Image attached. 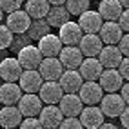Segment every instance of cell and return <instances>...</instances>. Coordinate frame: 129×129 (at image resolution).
<instances>
[{
  "mask_svg": "<svg viewBox=\"0 0 129 129\" xmlns=\"http://www.w3.org/2000/svg\"><path fill=\"white\" fill-rule=\"evenodd\" d=\"M78 94L85 106H96L104 98V87L100 85L98 80H85L82 84Z\"/></svg>",
  "mask_w": 129,
  "mask_h": 129,
  "instance_id": "6da1fadb",
  "label": "cell"
},
{
  "mask_svg": "<svg viewBox=\"0 0 129 129\" xmlns=\"http://www.w3.org/2000/svg\"><path fill=\"white\" fill-rule=\"evenodd\" d=\"M125 100L122 98V94L118 93H107L104 94V98L100 102V109L104 111V115L109 118H116L122 115V111L125 109Z\"/></svg>",
  "mask_w": 129,
  "mask_h": 129,
  "instance_id": "7a4b0ae2",
  "label": "cell"
},
{
  "mask_svg": "<svg viewBox=\"0 0 129 129\" xmlns=\"http://www.w3.org/2000/svg\"><path fill=\"white\" fill-rule=\"evenodd\" d=\"M16 58H18V62L22 64L24 69H38L42 60H44V55L40 53L38 46H25L18 51V55H16Z\"/></svg>",
  "mask_w": 129,
  "mask_h": 129,
  "instance_id": "3957f363",
  "label": "cell"
},
{
  "mask_svg": "<svg viewBox=\"0 0 129 129\" xmlns=\"http://www.w3.org/2000/svg\"><path fill=\"white\" fill-rule=\"evenodd\" d=\"M31 22H33V18L29 16V13L25 11V9L13 11V13L7 15V18H6V25H7V27H9L13 33H16V35L27 33Z\"/></svg>",
  "mask_w": 129,
  "mask_h": 129,
  "instance_id": "277c9868",
  "label": "cell"
},
{
  "mask_svg": "<svg viewBox=\"0 0 129 129\" xmlns=\"http://www.w3.org/2000/svg\"><path fill=\"white\" fill-rule=\"evenodd\" d=\"M64 113L56 104H47L40 111V122L46 129H58L60 124L64 122Z\"/></svg>",
  "mask_w": 129,
  "mask_h": 129,
  "instance_id": "5b68a950",
  "label": "cell"
},
{
  "mask_svg": "<svg viewBox=\"0 0 129 129\" xmlns=\"http://www.w3.org/2000/svg\"><path fill=\"white\" fill-rule=\"evenodd\" d=\"M42 104H44V102H42L40 94H37V93H24L16 106H18V109L22 111V115L25 118V116H37V115H40L42 107H44Z\"/></svg>",
  "mask_w": 129,
  "mask_h": 129,
  "instance_id": "8992f818",
  "label": "cell"
},
{
  "mask_svg": "<svg viewBox=\"0 0 129 129\" xmlns=\"http://www.w3.org/2000/svg\"><path fill=\"white\" fill-rule=\"evenodd\" d=\"M24 73V67L18 62V58H4L0 62V78L4 82H18Z\"/></svg>",
  "mask_w": 129,
  "mask_h": 129,
  "instance_id": "52a82bcc",
  "label": "cell"
},
{
  "mask_svg": "<svg viewBox=\"0 0 129 129\" xmlns=\"http://www.w3.org/2000/svg\"><path fill=\"white\" fill-rule=\"evenodd\" d=\"M38 94H40L44 104H58L62 100V96L66 94V91L62 89V85H60L58 80H46L42 84Z\"/></svg>",
  "mask_w": 129,
  "mask_h": 129,
  "instance_id": "ba28073f",
  "label": "cell"
},
{
  "mask_svg": "<svg viewBox=\"0 0 129 129\" xmlns=\"http://www.w3.org/2000/svg\"><path fill=\"white\" fill-rule=\"evenodd\" d=\"M38 71L44 76V80H60V76H62V73L66 69L58 56H44Z\"/></svg>",
  "mask_w": 129,
  "mask_h": 129,
  "instance_id": "9c48e42d",
  "label": "cell"
},
{
  "mask_svg": "<svg viewBox=\"0 0 129 129\" xmlns=\"http://www.w3.org/2000/svg\"><path fill=\"white\" fill-rule=\"evenodd\" d=\"M58 37L60 40L64 42V46H78L80 44V40L84 37V31L80 27V24L78 22H66L62 27H58Z\"/></svg>",
  "mask_w": 129,
  "mask_h": 129,
  "instance_id": "30bf717a",
  "label": "cell"
},
{
  "mask_svg": "<svg viewBox=\"0 0 129 129\" xmlns=\"http://www.w3.org/2000/svg\"><path fill=\"white\" fill-rule=\"evenodd\" d=\"M80 122L84 124L85 129H98L106 122V115L98 106H87L80 113Z\"/></svg>",
  "mask_w": 129,
  "mask_h": 129,
  "instance_id": "8fae6325",
  "label": "cell"
},
{
  "mask_svg": "<svg viewBox=\"0 0 129 129\" xmlns=\"http://www.w3.org/2000/svg\"><path fill=\"white\" fill-rule=\"evenodd\" d=\"M60 62H62L64 69H78L80 64L84 62V53L80 51V47L76 46H64V49L60 51Z\"/></svg>",
  "mask_w": 129,
  "mask_h": 129,
  "instance_id": "7c38bea8",
  "label": "cell"
},
{
  "mask_svg": "<svg viewBox=\"0 0 129 129\" xmlns=\"http://www.w3.org/2000/svg\"><path fill=\"white\" fill-rule=\"evenodd\" d=\"M58 107L62 109L64 116H80L84 109V102L80 98V94L76 93H66L62 100L58 102Z\"/></svg>",
  "mask_w": 129,
  "mask_h": 129,
  "instance_id": "4fadbf2b",
  "label": "cell"
},
{
  "mask_svg": "<svg viewBox=\"0 0 129 129\" xmlns=\"http://www.w3.org/2000/svg\"><path fill=\"white\" fill-rule=\"evenodd\" d=\"M44 82L46 80H44V76L40 75L38 69H24L20 80H18L24 93H38Z\"/></svg>",
  "mask_w": 129,
  "mask_h": 129,
  "instance_id": "5bb4252c",
  "label": "cell"
},
{
  "mask_svg": "<svg viewBox=\"0 0 129 129\" xmlns=\"http://www.w3.org/2000/svg\"><path fill=\"white\" fill-rule=\"evenodd\" d=\"M98 58H100V62L106 69H118V66L122 64V60H124V55H122V51L118 49V46L106 44L102 47Z\"/></svg>",
  "mask_w": 129,
  "mask_h": 129,
  "instance_id": "9a60e30c",
  "label": "cell"
},
{
  "mask_svg": "<svg viewBox=\"0 0 129 129\" xmlns=\"http://www.w3.org/2000/svg\"><path fill=\"white\" fill-rule=\"evenodd\" d=\"M104 69L106 67L102 66L100 58H96V56H85L84 62L78 67V71L82 73L84 80H98L102 76V73H104Z\"/></svg>",
  "mask_w": 129,
  "mask_h": 129,
  "instance_id": "2e32d148",
  "label": "cell"
},
{
  "mask_svg": "<svg viewBox=\"0 0 129 129\" xmlns=\"http://www.w3.org/2000/svg\"><path fill=\"white\" fill-rule=\"evenodd\" d=\"M78 47L84 53V56H98L102 47H104V42H102L98 33H85L80 40Z\"/></svg>",
  "mask_w": 129,
  "mask_h": 129,
  "instance_id": "e0dca14e",
  "label": "cell"
},
{
  "mask_svg": "<svg viewBox=\"0 0 129 129\" xmlns=\"http://www.w3.org/2000/svg\"><path fill=\"white\" fill-rule=\"evenodd\" d=\"M24 89L16 82H4L0 85V102L4 106H16L18 100L22 98Z\"/></svg>",
  "mask_w": 129,
  "mask_h": 129,
  "instance_id": "ac0fdd59",
  "label": "cell"
},
{
  "mask_svg": "<svg viewBox=\"0 0 129 129\" xmlns=\"http://www.w3.org/2000/svg\"><path fill=\"white\" fill-rule=\"evenodd\" d=\"M98 35H100V38H102L104 44L116 46L118 42H120V38L124 37V29L120 27V24L116 20H106Z\"/></svg>",
  "mask_w": 129,
  "mask_h": 129,
  "instance_id": "d6986e66",
  "label": "cell"
},
{
  "mask_svg": "<svg viewBox=\"0 0 129 129\" xmlns=\"http://www.w3.org/2000/svg\"><path fill=\"white\" fill-rule=\"evenodd\" d=\"M78 24L84 33H100L102 25H104V18L98 11H91L87 9L78 16Z\"/></svg>",
  "mask_w": 129,
  "mask_h": 129,
  "instance_id": "ffe728a7",
  "label": "cell"
},
{
  "mask_svg": "<svg viewBox=\"0 0 129 129\" xmlns=\"http://www.w3.org/2000/svg\"><path fill=\"white\" fill-rule=\"evenodd\" d=\"M38 49L44 56H58L60 51L64 49V42L60 40V37L47 33L46 37H42L38 40Z\"/></svg>",
  "mask_w": 129,
  "mask_h": 129,
  "instance_id": "44dd1931",
  "label": "cell"
},
{
  "mask_svg": "<svg viewBox=\"0 0 129 129\" xmlns=\"http://www.w3.org/2000/svg\"><path fill=\"white\" fill-rule=\"evenodd\" d=\"M98 82H100L102 87H104V91L116 93L124 85V76L118 69H104V73H102V76L98 78Z\"/></svg>",
  "mask_w": 129,
  "mask_h": 129,
  "instance_id": "7402d4cb",
  "label": "cell"
},
{
  "mask_svg": "<svg viewBox=\"0 0 129 129\" xmlns=\"http://www.w3.org/2000/svg\"><path fill=\"white\" fill-rule=\"evenodd\" d=\"M24 120L22 111L18 106H4L0 109V125L4 129H11V127H18Z\"/></svg>",
  "mask_w": 129,
  "mask_h": 129,
  "instance_id": "603a6c76",
  "label": "cell"
},
{
  "mask_svg": "<svg viewBox=\"0 0 129 129\" xmlns=\"http://www.w3.org/2000/svg\"><path fill=\"white\" fill-rule=\"evenodd\" d=\"M58 82L66 93H76V91H80L82 84H84V76L78 69H66Z\"/></svg>",
  "mask_w": 129,
  "mask_h": 129,
  "instance_id": "cb8c5ba5",
  "label": "cell"
},
{
  "mask_svg": "<svg viewBox=\"0 0 129 129\" xmlns=\"http://www.w3.org/2000/svg\"><path fill=\"white\" fill-rule=\"evenodd\" d=\"M124 11V6L120 0H100L98 13L104 20H118Z\"/></svg>",
  "mask_w": 129,
  "mask_h": 129,
  "instance_id": "d4e9b609",
  "label": "cell"
},
{
  "mask_svg": "<svg viewBox=\"0 0 129 129\" xmlns=\"http://www.w3.org/2000/svg\"><path fill=\"white\" fill-rule=\"evenodd\" d=\"M49 9H51L49 0H27L25 2V11L29 13V16L33 20L35 18H46Z\"/></svg>",
  "mask_w": 129,
  "mask_h": 129,
  "instance_id": "484cf974",
  "label": "cell"
},
{
  "mask_svg": "<svg viewBox=\"0 0 129 129\" xmlns=\"http://www.w3.org/2000/svg\"><path fill=\"white\" fill-rule=\"evenodd\" d=\"M69 11L67 7H62V6H51V9L46 16V20L49 22L51 27H62L66 22H69Z\"/></svg>",
  "mask_w": 129,
  "mask_h": 129,
  "instance_id": "4316f807",
  "label": "cell"
},
{
  "mask_svg": "<svg viewBox=\"0 0 129 129\" xmlns=\"http://www.w3.org/2000/svg\"><path fill=\"white\" fill-rule=\"evenodd\" d=\"M49 27L51 25H49V22L46 18H35L31 22L29 29H27V35H29L31 40H40L42 37H46L49 33Z\"/></svg>",
  "mask_w": 129,
  "mask_h": 129,
  "instance_id": "83f0119b",
  "label": "cell"
},
{
  "mask_svg": "<svg viewBox=\"0 0 129 129\" xmlns=\"http://www.w3.org/2000/svg\"><path fill=\"white\" fill-rule=\"evenodd\" d=\"M89 0H67L66 2V7H67V11H69L71 15L75 16H80L82 13H85L89 9Z\"/></svg>",
  "mask_w": 129,
  "mask_h": 129,
  "instance_id": "f1b7e54d",
  "label": "cell"
},
{
  "mask_svg": "<svg viewBox=\"0 0 129 129\" xmlns=\"http://www.w3.org/2000/svg\"><path fill=\"white\" fill-rule=\"evenodd\" d=\"M13 44V31L0 24V49H9Z\"/></svg>",
  "mask_w": 129,
  "mask_h": 129,
  "instance_id": "f546056e",
  "label": "cell"
},
{
  "mask_svg": "<svg viewBox=\"0 0 129 129\" xmlns=\"http://www.w3.org/2000/svg\"><path fill=\"white\" fill-rule=\"evenodd\" d=\"M18 129H46L42 125L40 118H35V116H25L22 120V124L18 125Z\"/></svg>",
  "mask_w": 129,
  "mask_h": 129,
  "instance_id": "4dcf8cb0",
  "label": "cell"
},
{
  "mask_svg": "<svg viewBox=\"0 0 129 129\" xmlns=\"http://www.w3.org/2000/svg\"><path fill=\"white\" fill-rule=\"evenodd\" d=\"M0 7L4 9V13H13L22 9V0H0Z\"/></svg>",
  "mask_w": 129,
  "mask_h": 129,
  "instance_id": "1f68e13d",
  "label": "cell"
},
{
  "mask_svg": "<svg viewBox=\"0 0 129 129\" xmlns=\"http://www.w3.org/2000/svg\"><path fill=\"white\" fill-rule=\"evenodd\" d=\"M58 129H84V124L80 122V118H76V116H66Z\"/></svg>",
  "mask_w": 129,
  "mask_h": 129,
  "instance_id": "d6a6232c",
  "label": "cell"
},
{
  "mask_svg": "<svg viewBox=\"0 0 129 129\" xmlns=\"http://www.w3.org/2000/svg\"><path fill=\"white\" fill-rule=\"evenodd\" d=\"M29 35H27V38H25V33H22V35H18V38H13V44H11V47L9 49H13V51H18L22 49V47H25V46H29Z\"/></svg>",
  "mask_w": 129,
  "mask_h": 129,
  "instance_id": "836d02e7",
  "label": "cell"
},
{
  "mask_svg": "<svg viewBox=\"0 0 129 129\" xmlns=\"http://www.w3.org/2000/svg\"><path fill=\"white\" fill-rule=\"evenodd\" d=\"M118 49L122 51V55L124 56H129V33H125V35L120 38V42H118Z\"/></svg>",
  "mask_w": 129,
  "mask_h": 129,
  "instance_id": "e575fe53",
  "label": "cell"
},
{
  "mask_svg": "<svg viewBox=\"0 0 129 129\" xmlns=\"http://www.w3.org/2000/svg\"><path fill=\"white\" fill-rule=\"evenodd\" d=\"M116 22L120 24V27L124 29V33H129V9H124Z\"/></svg>",
  "mask_w": 129,
  "mask_h": 129,
  "instance_id": "d590c367",
  "label": "cell"
},
{
  "mask_svg": "<svg viewBox=\"0 0 129 129\" xmlns=\"http://www.w3.org/2000/svg\"><path fill=\"white\" fill-rule=\"evenodd\" d=\"M118 71L122 73V76H124V80H129V56H124V60H122V64L118 66Z\"/></svg>",
  "mask_w": 129,
  "mask_h": 129,
  "instance_id": "8d00e7d4",
  "label": "cell"
},
{
  "mask_svg": "<svg viewBox=\"0 0 129 129\" xmlns=\"http://www.w3.org/2000/svg\"><path fill=\"white\" fill-rule=\"evenodd\" d=\"M118 118H120V122H122V125L125 129H129V106H125V109L122 111V115H120Z\"/></svg>",
  "mask_w": 129,
  "mask_h": 129,
  "instance_id": "74e56055",
  "label": "cell"
},
{
  "mask_svg": "<svg viewBox=\"0 0 129 129\" xmlns=\"http://www.w3.org/2000/svg\"><path fill=\"white\" fill-rule=\"evenodd\" d=\"M120 94H122V98L125 100V104L129 106V80L122 85V87H120Z\"/></svg>",
  "mask_w": 129,
  "mask_h": 129,
  "instance_id": "f35d334b",
  "label": "cell"
},
{
  "mask_svg": "<svg viewBox=\"0 0 129 129\" xmlns=\"http://www.w3.org/2000/svg\"><path fill=\"white\" fill-rule=\"evenodd\" d=\"M98 129H118L116 125H113V124H107V122H104V124H102Z\"/></svg>",
  "mask_w": 129,
  "mask_h": 129,
  "instance_id": "ab89813d",
  "label": "cell"
},
{
  "mask_svg": "<svg viewBox=\"0 0 129 129\" xmlns=\"http://www.w3.org/2000/svg\"><path fill=\"white\" fill-rule=\"evenodd\" d=\"M51 2V6H62V4H66L67 0H49Z\"/></svg>",
  "mask_w": 129,
  "mask_h": 129,
  "instance_id": "60d3db41",
  "label": "cell"
},
{
  "mask_svg": "<svg viewBox=\"0 0 129 129\" xmlns=\"http://www.w3.org/2000/svg\"><path fill=\"white\" fill-rule=\"evenodd\" d=\"M122 2V6H124V9H129V0H120Z\"/></svg>",
  "mask_w": 129,
  "mask_h": 129,
  "instance_id": "b9f144b4",
  "label": "cell"
},
{
  "mask_svg": "<svg viewBox=\"0 0 129 129\" xmlns=\"http://www.w3.org/2000/svg\"><path fill=\"white\" fill-rule=\"evenodd\" d=\"M2 18H4V9L0 7V22H2Z\"/></svg>",
  "mask_w": 129,
  "mask_h": 129,
  "instance_id": "7bdbcfd3",
  "label": "cell"
},
{
  "mask_svg": "<svg viewBox=\"0 0 129 129\" xmlns=\"http://www.w3.org/2000/svg\"><path fill=\"white\" fill-rule=\"evenodd\" d=\"M11 129H16V127H11Z\"/></svg>",
  "mask_w": 129,
  "mask_h": 129,
  "instance_id": "ee69618b",
  "label": "cell"
}]
</instances>
